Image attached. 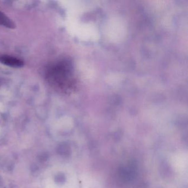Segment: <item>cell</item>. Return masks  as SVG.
Wrapping results in <instances>:
<instances>
[{
    "instance_id": "cell-1",
    "label": "cell",
    "mask_w": 188,
    "mask_h": 188,
    "mask_svg": "<svg viewBox=\"0 0 188 188\" xmlns=\"http://www.w3.org/2000/svg\"><path fill=\"white\" fill-rule=\"evenodd\" d=\"M0 62L9 67L15 68H22L24 65V62L22 60L7 55H0Z\"/></svg>"
},
{
    "instance_id": "cell-2",
    "label": "cell",
    "mask_w": 188,
    "mask_h": 188,
    "mask_svg": "<svg viewBox=\"0 0 188 188\" xmlns=\"http://www.w3.org/2000/svg\"><path fill=\"white\" fill-rule=\"evenodd\" d=\"M0 25L11 29L16 27L14 22L1 11H0Z\"/></svg>"
}]
</instances>
